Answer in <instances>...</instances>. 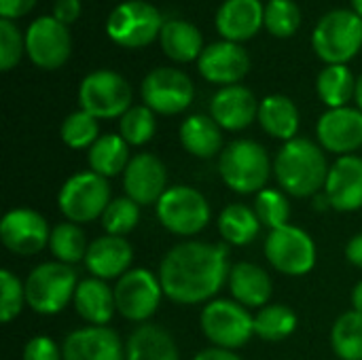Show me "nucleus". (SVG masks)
I'll return each mask as SVG.
<instances>
[{
    "label": "nucleus",
    "mask_w": 362,
    "mask_h": 360,
    "mask_svg": "<svg viewBox=\"0 0 362 360\" xmlns=\"http://www.w3.org/2000/svg\"><path fill=\"white\" fill-rule=\"evenodd\" d=\"M62 142L68 149L74 151H83V149H91L93 142L100 138V125L98 119L85 110H76L72 115H68L62 123L59 129Z\"/></svg>",
    "instance_id": "obj_36"
},
{
    "label": "nucleus",
    "mask_w": 362,
    "mask_h": 360,
    "mask_svg": "<svg viewBox=\"0 0 362 360\" xmlns=\"http://www.w3.org/2000/svg\"><path fill=\"white\" fill-rule=\"evenodd\" d=\"M81 110L100 119H121L132 108L129 83L112 70H95L87 74L78 87Z\"/></svg>",
    "instance_id": "obj_10"
},
{
    "label": "nucleus",
    "mask_w": 362,
    "mask_h": 360,
    "mask_svg": "<svg viewBox=\"0 0 362 360\" xmlns=\"http://www.w3.org/2000/svg\"><path fill=\"white\" fill-rule=\"evenodd\" d=\"M255 212L261 225L269 227V231L288 225L291 219V204L284 191L278 189H263L255 197Z\"/></svg>",
    "instance_id": "obj_38"
},
{
    "label": "nucleus",
    "mask_w": 362,
    "mask_h": 360,
    "mask_svg": "<svg viewBox=\"0 0 362 360\" xmlns=\"http://www.w3.org/2000/svg\"><path fill=\"white\" fill-rule=\"evenodd\" d=\"M193 360H242V359H240L233 350H225V348H216V346H212V348H206V350L197 352Z\"/></svg>",
    "instance_id": "obj_46"
},
{
    "label": "nucleus",
    "mask_w": 362,
    "mask_h": 360,
    "mask_svg": "<svg viewBox=\"0 0 362 360\" xmlns=\"http://www.w3.org/2000/svg\"><path fill=\"white\" fill-rule=\"evenodd\" d=\"M259 106L255 93L244 85H229L214 93L210 102V117L227 132H240L259 119Z\"/></svg>",
    "instance_id": "obj_20"
},
{
    "label": "nucleus",
    "mask_w": 362,
    "mask_h": 360,
    "mask_svg": "<svg viewBox=\"0 0 362 360\" xmlns=\"http://www.w3.org/2000/svg\"><path fill=\"white\" fill-rule=\"evenodd\" d=\"M157 219L170 233L189 238L208 227L212 210L202 191L187 185H174L157 202Z\"/></svg>",
    "instance_id": "obj_7"
},
{
    "label": "nucleus",
    "mask_w": 362,
    "mask_h": 360,
    "mask_svg": "<svg viewBox=\"0 0 362 360\" xmlns=\"http://www.w3.org/2000/svg\"><path fill=\"white\" fill-rule=\"evenodd\" d=\"M318 142L325 151L337 155H352L362 146L361 108H329L316 125Z\"/></svg>",
    "instance_id": "obj_17"
},
{
    "label": "nucleus",
    "mask_w": 362,
    "mask_h": 360,
    "mask_svg": "<svg viewBox=\"0 0 362 360\" xmlns=\"http://www.w3.org/2000/svg\"><path fill=\"white\" fill-rule=\"evenodd\" d=\"M263 250L269 265L284 276L299 278L310 274L316 265V244L312 236L291 223L269 231Z\"/></svg>",
    "instance_id": "obj_11"
},
{
    "label": "nucleus",
    "mask_w": 362,
    "mask_h": 360,
    "mask_svg": "<svg viewBox=\"0 0 362 360\" xmlns=\"http://www.w3.org/2000/svg\"><path fill=\"white\" fill-rule=\"evenodd\" d=\"M316 89L329 108H344L356 95V79L346 64L327 66L318 74Z\"/></svg>",
    "instance_id": "obj_32"
},
{
    "label": "nucleus",
    "mask_w": 362,
    "mask_h": 360,
    "mask_svg": "<svg viewBox=\"0 0 362 360\" xmlns=\"http://www.w3.org/2000/svg\"><path fill=\"white\" fill-rule=\"evenodd\" d=\"M0 240L17 257H32L49 248L51 229L42 214L32 208H13L0 221Z\"/></svg>",
    "instance_id": "obj_14"
},
{
    "label": "nucleus",
    "mask_w": 362,
    "mask_h": 360,
    "mask_svg": "<svg viewBox=\"0 0 362 360\" xmlns=\"http://www.w3.org/2000/svg\"><path fill=\"white\" fill-rule=\"evenodd\" d=\"M227 284H229L233 301H238L240 306L259 308V310L269 306L274 282H272V276L257 263H248V261L235 263L229 272Z\"/></svg>",
    "instance_id": "obj_24"
},
{
    "label": "nucleus",
    "mask_w": 362,
    "mask_h": 360,
    "mask_svg": "<svg viewBox=\"0 0 362 360\" xmlns=\"http://www.w3.org/2000/svg\"><path fill=\"white\" fill-rule=\"evenodd\" d=\"M62 354L64 360H125V346L115 329L87 325L66 335Z\"/></svg>",
    "instance_id": "obj_18"
},
{
    "label": "nucleus",
    "mask_w": 362,
    "mask_h": 360,
    "mask_svg": "<svg viewBox=\"0 0 362 360\" xmlns=\"http://www.w3.org/2000/svg\"><path fill=\"white\" fill-rule=\"evenodd\" d=\"M157 129L155 112L148 106H132L121 119H119V134L129 146H142L146 144Z\"/></svg>",
    "instance_id": "obj_37"
},
{
    "label": "nucleus",
    "mask_w": 362,
    "mask_h": 360,
    "mask_svg": "<svg viewBox=\"0 0 362 360\" xmlns=\"http://www.w3.org/2000/svg\"><path fill=\"white\" fill-rule=\"evenodd\" d=\"M161 49L174 62H193L199 59L204 53V38L202 32L185 19H168L163 21L161 34Z\"/></svg>",
    "instance_id": "obj_28"
},
{
    "label": "nucleus",
    "mask_w": 362,
    "mask_h": 360,
    "mask_svg": "<svg viewBox=\"0 0 362 360\" xmlns=\"http://www.w3.org/2000/svg\"><path fill=\"white\" fill-rule=\"evenodd\" d=\"M218 231L227 244L248 246L261 231V221L255 208L246 204H229L218 216Z\"/></svg>",
    "instance_id": "obj_31"
},
{
    "label": "nucleus",
    "mask_w": 362,
    "mask_h": 360,
    "mask_svg": "<svg viewBox=\"0 0 362 360\" xmlns=\"http://www.w3.org/2000/svg\"><path fill=\"white\" fill-rule=\"evenodd\" d=\"M331 348L341 360H362V314L350 310L331 329Z\"/></svg>",
    "instance_id": "obj_35"
},
{
    "label": "nucleus",
    "mask_w": 362,
    "mask_h": 360,
    "mask_svg": "<svg viewBox=\"0 0 362 360\" xmlns=\"http://www.w3.org/2000/svg\"><path fill=\"white\" fill-rule=\"evenodd\" d=\"M272 159L263 144L240 138L227 144L218 159V172L223 182L242 195L259 193L267 189L272 176Z\"/></svg>",
    "instance_id": "obj_3"
},
{
    "label": "nucleus",
    "mask_w": 362,
    "mask_h": 360,
    "mask_svg": "<svg viewBox=\"0 0 362 360\" xmlns=\"http://www.w3.org/2000/svg\"><path fill=\"white\" fill-rule=\"evenodd\" d=\"M182 149L199 159H210L223 153V132L221 125L208 115H191L182 121L178 132Z\"/></svg>",
    "instance_id": "obj_27"
},
{
    "label": "nucleus",
    "mask_w": 362,
    "mask_h": 360,
    "mask_svg": "<svg viewBox=\"0 0 362 360\" xmlns=\"http://www.w3.org/2000/svg\"><path fill=\"white\" fill-rule=\"evenodd\" d=\"M265 25L274 36H293L301 25V11L293 0H269L265 6Z\"/></svg>",
    "instance_id": "obj_40"
},
{
    "label": "nucleus",
    "mask_w": 362,
    "mask_h": 360,
    "mask_svg": "<svg viewBox=\"0 0 362 360\" xmlns=\"http://www.w3.org/2000/svg\"><path fill=\"white\" fill-rule=\"evenodd\" d=\"M134 248L125 238L119 236H102L89 242V250L85 257V267L93 278L112 280L121 278L132 269Z\"/></svg>",
    "instance_id": "obj_22"
},
{
    "label": "nucleus",
    "mask_w": 362,
    "mask_h": 360,
    "mask_svg": "<svg viewBox=\"0 0 362 360\" xmlns=\"http://www.w3.org/2000/svg\"><path fill=\"white\" fill-rule=\"evenodd\" d=\"M129 159V144L121 138V134L100 136L87 153L89 170L104 178H115L123 174Z\"/></svg>",
    "instance_id": "obj_30"
},
{
    "label": "nucleus",
    "mask_w": 362,
    "mask_h": 360,
    "mask_svg": "<svg viewBox=\"0 0 362 360\" xmlns=\"http://www.w3.org/2000/svg\"><path fill=\"white\" fill-rule=\"evenodd\" d=\"M81 15V0H57L53 6V17L64 25L72 23Z\"/></svg>",
    "instance_id": "obj_44"
},
{
    "label": "nucleus",
    "mask_w": 362,
    "mask_h": 360,
    "mask_svg": "<svg viewBox=\"0 0 362 360\" xmlns=\"http://www.w3.org/2000/svg\"><path fill=\"white\" fill-rule=\"evenodd\" d=\"M125 360H180L174 337L159 325H140L125 344Z\"/></svg>",
    "instance_id": "obj_26"
},
{
    "label": "nucleus",
    "mask_w": 362,
    "mask_h": 360,
    "mask_svg": "<svg viewBox=\"0 0 362 360\" xmlns=\"http://www.w3.org/2000/svg\"><path fill=\"white\" fill-rule=\"evenodd\" d=\"M356 104H358V108L362 110V74L356 79Z\"/></svg>",
    "instance_id": "obj_49"
},
{
    "label": "nucleus",
    "mask_w": 362,
    "mask_h": 360,
    "mask_svg": "<svg viewBox=\"0 0 362 360\" xmlns=\"http://www.w3.org/2000/svg\"><path fill=\"white\" fill-rule=\"evenodd\" d=\"M25 303L40 316L59 314L72 299L78 286V276L72 265L47 261L36 265L25 278Z\"/></svg>",
    "instance_id": "obj_4"
},
{
    "label": "nucleus",
    "mask_w": 362,
    "mask_h": 360,
    "mask_svg": "<svg viewBox=\"0 0 362 360\" xmlns=\"http://www.w3.org/2000/svg\"><path fill=\"white\" fill-rule=\"evenodd\" d=\"M49 250L55 257V261L74 265L78 261H85L89 242L81 225L76 223H59L51 229V240H49Z\"/></svg>",
    "instance_id": "obj_33"
},
{
    "label": "nucleus",
    "mask_w": 362,
    "mask_h": 360,
    "mask_svg": "<svg viewBox=\"0 0 362 360\" xmlns=\"http://www.w3.org/2000/svg\"><path fill=\"white\" fill-rule=\"evenodd\" d=\"M352 6H354V11L362 17V0H352Z\"/></svg>",
    "instance_id": "obj_50"
},
{
    "label": "nucleus",
    "mask_w": 362,
    "mask_h": 360,
    "mask_svg": "<svg viewBox=\"0 0 362 360\" xmlns=\"http://www.w3.org/2000/svg\"><path fill=\"white\" fill-rule=\"evenodd\" d=\"M25 49V38L11 19H0V70H11L19 64Z\"/></svg>",
    "instance_id": "obj_42"
},
{
    "label": "nucleus",
    "mask_w": 362,
    "mask_h": 360,
    "mask_svg": "<svg viewBox=\"0 0 362 360\" xmlns=\"http://www.w3.org/2000/svg\"><path fill=\"white\" fill-rule=\"evenodd\" d=\"M314 51L329 66L350 62L362 47V17L356 11H329L312 34Z\"/></svg>",
    "instance_id": "obj_5"
},
{
    "label": "nucleus",
    "mask_w": 362,
    "mask_h": 360,
    "mask_svg": "<svg viewBox=\"0 0 362 360\" xmlns=\"http://www.w3.org/2000/svg\"><path fill=\"white\" fill-rule=\"evenodd\" d=\"M25 303V284L11 272H0V318L4 325L15 320Z\"/></svg>",
    "instance_id": "obj_41"
},
{
    "label": "nucleus",
    "mask_w": 362,
    "mask_h": 360,
    "mask_svg": "<svg viewBox=\"0 0 362 360\" xmlns=\"http://www.w3.org/2000/svg\"><path fill=\"white\" fill-rule=\"evenodd\" d=\"M331 208L337 212H356L362 208V157L344 155L331 170L325 185Z\"/></svg>",
    "instance_id": "obj_21"
},
{
    "label": "nucleus",
    "mask_w": 362,
    "mask_h": 360,
    "mask_svg": "<svg viewBox=\"0 0 362 360\" xmlns=\"http://www.w3.org/2000/svg\"><path fill=\"white\" fill-rule=\"evenodd\" d=\"M163 297L165 295L159 276H155L144 267L129 269L115 284L117 312L129 323L144 325L148 318H153Z\"/></svg>",
    "instance_id": "obj_12"
},
{
    "label": "nucleus",
    "mask_w": 362,
    "mask_h": 360,
    "mask_svg": "<svg viewBox=\"0 0 362 360\" xmlns=\"http://www.w3.org/2000/svg\"><path fill=\"white\" fill-rule=\"evenodd\" d=\"M346 259H348L354 267L362 269V233L350 238V242H348V246H346Z\"/></svg>",
    "instance_id": "obj_47"
},
{
    "label": "nucleus",
    "mask_w": 362,
    "mask_h": 360,
    "mask_svg": "<svg viewBox=\"0 0 362 360\" xmlns=\"http://www.w3.org/2000/svg\"><path fill=\"white\" fill-rule=\"evenodd\" d=\"M72 40L68 28L55 17H38L25 32V51L30 59L45 70L64 66L70 57Z\"/></svg>",
    "instance_id": "obj_15"
},
{
    "label": "nucleus",
    "mask_w": 362,
    "mask_h": 360,
    "mask_svg": "<svg viewBox=\"0 0 362 360\" xmlns=\"http://www.w3.org/2000/svg\"><path fill=\"white\" fill-rule=\"evenodd\" d=\"M199 325L206 339L225 350H238L255 335V316L233 299H214L206 303Z\"/></svg>",
    "instance_id": "obj_8"
},
{
    "label": "nucleus",
    "mask_w": 362,
    "mask_h": 360,
    "mask_svg": "<svg viewBox=\"0 0 362 360\" xmlns=\"http://www.w3.org/2000/svg\"><path fill=\"white\" fill-rule=\"evenodd\" d=\"M297 329V314L282 303H269L255 314V335L263 342H284Z\"/></svg>",
    "instance_id": "obj_34"
},
{
    "label": "nucleus",
    "mask_w": 362,
    "mask_h": 360,
    "mask_svg": "<svg viewBox=\"0 0 362 360\" xmlns=\"http://www.w3.org/2000/svg\"><path fill=\"white\" fill-rule=\"evenodd\" d=\"M36 0H0V17L2 19H17L32 11Z\"/></svg>",
    "instance_id": "obj_45"
},
{
    "label": "nucleus",
    "mask_w": 362,
    "mask_h": 360,
    "mask_svg": "<svg viewBox=\"0 0 362 360\" xmlns=\"http://www.w3.org/2000/svg\"><path fill=\"white\" fill-rule=\"evenodd\" d=\"M123 189L138 206H157L168 187L165 163L153 153H138L129 159L123 172Z\"/></svg>",
    "instance_id": "obj_16"
},
{
    "label": "nucleus",
    "mask_w": 362,
    "mask_h": 360,
    "mask_svg": "<svg viewBox=\"0 0 362 360\" xmlns=\"http://www.w3.org/2000/svg\"><path fill=\"white\" fill-rule=\"evenodd\" d=\"M144 106L159 115H178L193 102L195 89L191 79L176 68H155L140 87Z\"/></svg>",
    "instance_id": "obj_13"
},
{
    "label": "nucleus",
    "mask_w": 362,
    "mask_h": 360,
    "mask_svg": "<svg viewBox=\"0 0 362 360\" xmlns=\"http://www.w3.org/2000/svg\"><path fill=\"white\" fill-rule=\"evenodd\" d=\"M110 185L108 178L95 172H76L72 174L57 193V206L66 221L83 225L102 219L110 204Z\"/></svg>",
    "instance_id": "obj_6"
},
{
    "label": "nucleus",
    "mask_w": 362,
    "mask_h": 360,
    "mask_svg": "<svg viewBox=\"0 0 362 360\" xmlns=\"http://www.w3.org/2000/svg\"><path fill=\"white\" fill-rule=\"evenodd\" d=\"M23 360H64L62 348L47 335H36L25 342L23 346Z\"/></svg>",
    "instance_id": "obj_43"
},
{
    "label": "nucleus",
    "mask_w": 362,
    "mask_h": 360,
    "mask_svg": "<svg viewBox=\"0 0 362 360\" xmlns=\"http://www.w3.org/2000/svg\"><path fill=\"white\" fill-rule=\"evenodd\" d=\"M72 303L76 314L93 327H106L117 314L115 289H110L106 280L93 276L78 282Z\"/></svg>",
    "instance_id": "obj_25"
},
{
    "label": "nucleus",
    "mask_w": 362,
    "mask_h": 360,
    "mask_svg": "<svg viewBox=\"0 0 362 360\" xmlns=\"http://www.w3.org/2000/svg\"><path fill=\"white\" fill-rule=\"evenodd\" d=\"M259 123L261 127L282 142L297 138L299 132V110L295 102L286 95H267L259 106Z\"/></svg>",
    "instance_id": "obj_29"
},
{
    "label": "nucleus",
    "mask_w": 362,
    "mask_h": 360,
    "mask_svg": "<svg viewBox=\"0 0 362 360\" xmlns=\"http://www.w3.org/2000/svg\"><path fill=\"white\" fill-rule=\"evenodd\" d=\"M263 23L265 8L259 0H225L216 13V30L231 42L252 38Z\"/></svg>",
    "instance_id": "obj_23"
},
{
    "label": "nucleus",
    "mask_w": 362,
    "mask_h": 360,
    "mask_svg": "<svg viewBox=\"0 0 362 360\" xmlns=\"http://www.w3.org/2000/svg\"><path fill=\"white\" fill-rule=\"evenodd\" d=\"M197 68L206 81L229 87L238 85L240 79L246 76L250 68V57L242 45L231 40H218L204 49L197 59Z\"/></svg>",
    "instance_id": "obj_19"
},
{
    "label": "nucleus",
    "mask_w": 362,
    "mask_h": 360,
    "mask_svg": "<svg viewBox=\"0 0 362 360\" xmlns=\"http://www.w3.org/2000/svg\"><path fill=\"white\" fill-rule=\"evenodd\" d=\"M229 250L223 244L180 242L159 263L163 295L178 306L210 303L229 280Z\"/></svg>",
    "instance_id": "obj_1"
},
{
    "label": "nucleus",
    "mask_w": 362,
    "mask_h": 360,
    "mask_svg": "<svg viewBox=\"0 0 362 360\" xmlns=\"http://www.w3.org/2000/svg\"><path fill=\"white\" fill-rule=\"evenodd\" d=\"M138 223H140V206L127 195L112 199L106 212L102 214V227L106 229L108 236L125 238L138 227Z\"/></svg>",
    "instance_id": "obj_39"
},
{
    "label": "nucleus",
    "mask_w": 362,
    "mask_h": 360,
    "mask_svg": "<svg viewBox=\"0 0 362 360\" xmlns=\"http://www.w3.org/2000/svg\"><path fill=\"white\" fill-rule=\"evenodd\" d=\"M352 310L362 314V280L352 289Z\"/></svg>",
    "instance_id": "obj_48"
},
{
    "label": "nucleus",
    "mask_w": 362,
    "mask_h": 360,
    "mask_svg": "<svg viewBox=\"0 0 362 360\" xmlns=\"http://www.w3.org/2000/svg\"><path fill=\"white\" fill-rule=\"evenodd\" d=\"M329 170L322 146L310 138L284 142L274 159V176L280 189L293 197H314L325 191Z\"/></svg>",
    "instance_id": "obj_2"
},
{
    "label": "nucleus",
    "mask_w": 362,
    "mask_h": 360,
    "mask_svg": "<svg viewBox=\"0 0 362 360\" xmlns=\"http://www.w3.org/2000/svg\"><path fill=\"white\" fill-rule=\"evenodd\" d=\"M163 28L161 13L144 0H127L112 8L106 21L110 40L125 49H140L151 45Z\"/></svg>",
    "instance_id": "obj_9"
}]
</instances>
